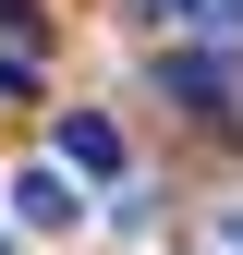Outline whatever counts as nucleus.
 Listing matches in <instances>:
<instances>
[{"label":"nucleus","instance_id":"f03ea898","mask_svg":"<svg viewBox=\"0 0 243 255\" xmlns=\"http://www.w3.org/2000/svg\"><path fill=\"white\" fill-rule=\"evenodd\" d=\"M12 207H24V231H73V182H61V170H24Z\"/></svg>","mask_w":243,"mask_h":255},{"label":"nucleus","instance_id":"20e7f679","mask_svg":"<svg viewBox=\"0 0 243 255\" xmlns=\"http://www.w3.org/2000/svg\"><path fill=\"white\" fill-rule=\"evenodd\" d=\"M0 49H24V61L49 49V12H37V0H0Z\"/></svg>","mask_w":243,"mask_h":255},{"label":"nucleus","instance_id":"39448f33","mask_svg":"<svg viewBox=\"0 0 243 255\" xmlns=\"http://www.w3.org/2000/svg\"><path fill=\"white\" fill-rule=\"evenodd\" d=\"M134 12H146V24H170V12H207V0H134Z\"/></svg>","mask_w":243,"mask_h":255},{"label":"nucleus","instance_id":"7ed1b4c3","mask_svg":"<svg viewBox=\"0 0 243 255\" xmlns=\"http://www.w3.org/2000/svg\"><path fill=\"white\" fill-rule=\"evenodd\" d=\"M61 158H73V170H122V122L73 110V122H61Z\"/></svg>","mask_w":243,"mask_h":255},{"label":"nucleus","instance_id":"f257e3e1","mask_svg":"<svg viewBox=\"0 0 243 255\" xmlns=\"http://www.w3.org/2000/svg\"><path fill=\"white\" fill-rule=\"evenodd\" d=\"M158 85H170L195 122H219V110H231V73H219V61H195V49H182V61H158Z\"/></svg>","mask_w":243,"mask_h":255}]
</instances>
